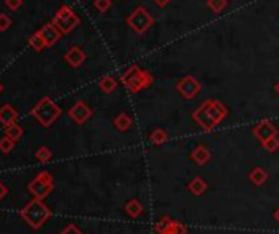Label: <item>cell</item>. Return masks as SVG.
Listing matches in <instances>:
<instances>
[{"instance_id": "cell-10", "label": "cell", "mask_w": 279, "mask_h": 234, "mask_svg": "<svg viewBox=\"0 0 279 234\" xmlns=\"http://www.w3.org/2000/svg\"><path fill=\"white\" fill-rule=\"evenodd\" d=\"M253 135L258 138L261 143H265V141H268V139L275 138L278 135V131H276V128L273 126L271 121L263 120L253 128Z\"/></svg>"}, {"instance_id": "cell-5", "label": "cell", "mask_w": 279, "mask_h": 234, "mask_svg": "<svg viewBox=\"0 0 279 234\" xmlns=\"http://www.w3.org/2000/svg\"><path fill=\"white\" fill-rule=\"evenodd\" d=\"M153 23H154L153 15L149 13L144 7H141V5L137 7L130 15L127 16V25L130 26L137 35H144V33L153 26Z\"/></svg>"}, {"instance_id": "cell-9", "label": "cell", "mask_w": 279, "mask_h": 234, "mask_svg": "<svg viewBox=\"0 0 279 234\" xmlns=\"http://www.w3.org/2000/svg\"><path fill=\"white\" fill-rule=\"evenodd\" d=\"M68 115L76 125H84L92 116V110L87 107L86 102H77L69 108Z\"/></svg>"}, {"instance_id": "cell-37", "label": "cell", "mask_w": 279, "mask_h": 234, "mask_svg": "<svg viewBox=\"0 0 279 234\" xmlns=\"http://www.w3.org/2000/svg\"><path fill=\"white\" fill-rule=\"evenodd\" d=\"M2 92H3V85H2V82H0V95H2Z\"/></svg>"}, {"instance_id": "cell-24", "label": "cell", "mask_w": 279, "mask_h": 234, "mask_svg": "<svg viewBox=\"0 0 279 234\" xmlns=\"http://www.w3.org/2000/svg\"><path fill=\"white\" fill-rule=\"evenodd\" d=\"M227 5H228L227 0H207V7H209V10H212V12H214L215 15L222 13L223 10L227 8Z\"/></svg>"}, {"instance_id": "cell-2", "label": "cell", "mask_w": 279, "mask_h": 234, "mask_svg": "<svg viewBox=\"0 0 279 234\" xmlns=\"http://www.w3.org/2000/svg\"><path fill=\"white\" fill-rule=\"evenodd\" d=\"M122 83L130 93H138L143 88H148L153 83V76L151 72L141 69L140 66L133 64L130 66L120 77Z\"/></svg>"}, {"instance_id": "cell-4", "label": "cell", "mask_w": 279, "mask_h": 234, "mask_svg": "<svg viewBox=\"0 0 279 234\" xmlns=\"http://www.w3.org/2000/svg\"><path fill=\"white\" fill-rule=\"evenodd\" d=\"M61 113H63L61 107L49 97H43L40 102L35 105V108L31 110V115L35 116L38 120V123L43 125L44 128L51 126L61 116Z\"/></svg>"}, {"instance_id": "cell-35", "label": "cell", "mask_w": 279, "mask_h": 234, "mask_svg": "<svg viewBox=\"0 0 279 234\" xmlns=\"http://www.w3.org/2000/svg\"><path fill=\"white\" fill-rule=\"evenodd\" d=\"M273 218H275V220H276V221L279 223V208H278V210L275 211V215H273Z\"/></svg>"}, {"instance_id": "cell-11", "label": "cell", "mask_w": 279, "mask_h": 234, "mask_svg": "<svg viewBox=\"0 0 279 234\" xmlns=\"http://www.w3.org/2000/svg\"><path fill=\"white\" fill-rule=\"evenodd\" d=\"M38 33H40V36L44 40V43H46V46H54L56 43L59 41V38H61V33L58 28H56L53 23H46V25H43L40 30H38Z\"/></svg>"}, {"instance_id": "cell-1", "label": "cell", "mask_w": 279, "mask_h": 234, "mask_svg": "<svg viewBox=\"0 0 279 234\" xmlns=\"http://www.w3.org/2000/svg\"><path fill=\"white\" fill-rule=\"evenodd\" d=\"M227 115L228 108L220 100H205L202 105H199V108L194 110L192 118L204 131H212Z\"/></svg>"}, {"instance_id": "cell-34", "label": "cell", "mask_w": 279, "mask_h": 234, "mask_svg": "<svg viewBox=\"0 0 279 234\" xmlns=\"http://www.w3.org/2000/svg\"><path fill=\"white\" fill-rule=\"evenodd\" d=\"M7 193H8L7 187H5L2 182H0V202H2V200H3L5 197H7Z\"/></svg>"}, {"instance_id": "cell-28", "label": "cell", "mask_w": 279, "mask_h": 234, "mask_svg": "<svg viewBox=\"0 0 279 234\" xmlns=\"http://www.w3.org/2000/svg\"><path fill=\"white\" fill-rule=\"evenodd\" d=\"M263 148L266 149L268 153H275L279 149V141H278V138H271V139H268V141L263 143Z\"/></svg>"}, {"instance_id": "cell-25", "label": "cell", "mask_w": 279, "mask_h": 234, "mask_svg": "<svg viewBox=\"0 0 279 234\" xmlns=\"http://www.w3.org/2000/svg\"><path fill=\"white\" fill-rule=\"evenodd\" d=\"M36 159L40 160L41 164H46L49 162V160L53 159V153L49 151V149L46 146H41V148H38V151H36Z\"/></svg>"}, {"instance_id": "cell-16", "label": "cell", "mask_w": 279, "mask_h": 234, "mask_svg": "<svg viewBox=\"0 0 279 234\" xmlns=\"http://www.w3.org/2000/svg\"><path fill=\"white\" fill-rule=\"evenodd\" d=\"M248 179L255 187H261L268 180V174H266V170L263 169V167H255V169L250 172Z\"/></svg>"}, {"instance_id": "cell-20", "label": "cell", "mask_w": 279, "mask_h": 234, "mask_svg": "<svg viewBox=\"0 0 279 234\" xmlns=\"http://www.w3.org/2000/svg\"><path fill=\"white\" fill-rule=\"evenodd\" d=\"M114 126L119 131H127L132 126V118L127 113H120L114 118Z\"/></svg>"}, {"instance_id": "cell-26", "label": "cell", "mask_w": 279, "mask_h": 234, "mask_svg": "<svg viewBox=\"0 0 279 234\" xmlns=\"http://www.w3.org/2000/svg\"><path fill=\"white\" fill-rule=\"evenodd\" d=\"M15 143L12 138H8V136H3L2 139H0V151L5 153V154H8V153H12L13 151V148H15Z\"/></svg>"}, {"instance_id": "cell-21", "label": "cell", "mask_w": 279, "mask_h": 234, "mask_svg": "<svg viewBox=\"0 0 279 234\" xmlns=\"http://www.w3.org/2000/svg\"><path fill=\"white\" fill-rule=\"evenodd\" d=\"M23 133H25V130L18 123H12L8 126H5V136L12 138L13 141H18V139L23 136Z\"/></svg>"}, {"instance_id": "cell-30", "label": "cell", "mask_w": 279, "mask_h": 234, "mask_svg": "<svg viewBox=\"0 0 279 234\" xmlns=\"http://www.w3.org/2000/svg\"><path fill=\"white\" fill-rule=\"evenodd\" d=\"M5 7H7L8 10H12V12H15V10H18L21 5H23V0H5Z\"/></svg>"}, {"instance_id": "cell-6", "label": "cell", "mask_w": 279, "mask_h": 234, "mask_svg": "<svg viewBox=\"0 0 279 234\" xmlns=\"http://www.w3.org/2000/svg\"><path fill=\"white\" fill-rule=\"evenodd\" d=\"M51 23L58 28V30L63 33V35H68V33H71L77 25L81 23V20H79V16L72 12L71 7H68V5H63V7H61L58 12H56Z\"/></svg>"}, {"instance_id": "cell-7", "label": "cell", "mask_w": 279, "mask_h": 234, "mask_svg": "<svg viewBox=\"0 0 279 234\" xmlns=\"http://www.w3.org/2000/svg\"><path fill=\"white\" fill-rule=\"evenodd\" d=\"M53 190H54V182L49 172H41V174H38L35 180L28 183V192L38 200H44Z\"/></svg>"}, {"instance_id": "cell-22", "label": "cell", "mask_w": 279, "mask_h": 234, "mask_svg": "<svg viewBox=\"0 0 279 234\" xmlns=\"http://www.w3.org/2000/svg\"><path fill=\"white\" fill-rule=\"evenodd\" d=\"M99 87H100V90H102L104 93H112L117 88V80L112 76H105V77L100 79Z\"/></svg>"}, {"instance_id": "cell-13", "label": "cell", "mask_w": 279, "mask_h": 234, "mask_svg": "<svg viewBox=\"0 0 279 234\" xmlns=\"http://www.w3.org/2000/svg\"><path fill=\"white\" fill-rule=\"evenodd\" d=\"M18 120V111H16L12 105L5 103L2 108H0V123L3 126H8L12 123H16Z\"/></svg>"}, {"instance_id": "cell-14", "label": "cell", "mask_w": 279, "mask_h": 234, "mask_svg": "<svg viewBox=\"0 0 279 234\" xmlns=\"http://www.w3.org/2000/svg\"><path fill=\"white\" fill-rule=\"evenodd\" d=\"M191 157L197 165H205L210 160L212 156H210V151L205 146H197V148L192 149Z\"/></svg>"}, {"instance_id": "cell-3", "label": "cell", "mask_w": 279, "mask_h": 234, "mask_svg": "<svg viewBox=\"0 0 279 234\" xmlns=\"http://www.w3.org/2000/svg\"><path fill=\"white\" fill-rule=\"evenodd\" d=\"M20 215L28 223V226L33 228V230H40L44 223L49 220L51 210L43 203V200L33 198L31 202L25 205V208L20 211Z\"/></svg>"}, {"instance_id": "cell-18", "label": "cell", "mask_w": 279, "mask_h": 234, "mask_svg": "<svg viewBox=\"0 0 279 234\" xmlns=\"http://www.w3.org/2000/svg\"><path fill=\"white\" fill-rule=\"evenodd\" d=\"M143 210H144L143 205L140 203V200H137V198L128 200V202L125 203V211L130 218H138V216L143 213Z\"/></svg>"}, {"instance_id": "cell-8", "label": "cell", "mask_w": 279, "mask_h": 234, "mask_svg": "<svg viewBox=\"0 0 279 234\" xmlns=\"http://www.w3.org/2000/svg\"><path fill=\"white\" fill-rule=\"evenodd\" d=\"M176 90L186 100H192L200 93L202 85H200V82L195 79L194 76H184L182 79L176 83Z\"/></svg>"}, {"instance_id": "cell-23", "label": "cell", "mask_w": 279, "mask_h": 234, "mask_svg": "<svg viewBox=\"0 0 279 234\" xmlns=\"http://www.w3.org/2000/svg\"><path fill=\"white\" fill-rule=\"evenodd\" d=\"M28 43H30V46H31L33 49H35L36 53H40V51H43L44 48H48L46 43H44V40L40 36V33H38V31L35 33V35L30 36V40H28Z\"/></svg>"}, {"instance_id": "cell-31", "label": "cell", "mask_w": 279, "mask_h": 234, "mask_svg": "<svg viewBox=\"0 0 279 234\" xmlns=\"http://www.w3.org/2000/svg\"><path fill=\"white\" fill-rule=\"evenodd\" d=\"M59 234H84V233H82V231H81L79 228H77L76 225H72V223H71V225L66 226L64 230L61 231Z\"/></svg>"}, {"instance_id": "cell-27", "label": "cell", "mask_w": 279, "mask_h": 234, "mask_svg": "<svg viewBox=\"0 0 279 234\" xmlns=\"http://www.w3.org/2000/svg\"><path fill=\"white\" fill-rule=\"evenodd\" d=\"M94 7H96L97 12L105 13L112 7V2L110 0H94Z\"/></svg>"}, {"instance_id": "cell-36", "label": "cell", "mask_w": 279, "mask_h": 234, "mask_svg": "<svg viewBox=\"0 0 279 234\" xmlns=\"http://www.w3.org/2000/svg\"><path fill=\"white\" fill-rule=\"evenodd\" d=\"M275 92H276L278 95H279V80L276 82V85H275Z\"/></svg>"}, {"instance_id": "cell-32", "label": "cell", "mask_w": 279, "mask_h": 234, "mask_svg": "<svg viewBox=\"0 0 279 234\" xmlns=\"http://www.w3.org/2000/svg\"><path fill=\"white\" fill-rule=\"evenodd\" d=\"M171 234H187V228L182 225V223L176 221L174 223V228H172V233Z\"/></svg>"}, {"instance_id": "cell-19", "label": "cell", "mask_w": 279, "mask_h": 234, "mask_svg": "<svg viewBox=\"0 0 279 234\" xmlns=\"http://www.w3.org/2000/svg\"><path fill=\"white\" fill-rule=\"evenodd\" d=\"M167 138L169 136H167L166 130H163V128H156V130L149 133V141H151V144H154V146H163L167 141Z\"/></svg>"}, {"instance_id": "cell-33", "label": "cell", "mask_w": 279, "mask_h": 234, "mask_svg": "<svg viewBox=\"0 0 279 234\" xmlns=\"http://www.w3.org/2000/svg\"><path fill=\"white\" fill-rule=\"evenodd\" d=\"M154 2V5L156 7H159V8H164V7H167V5L171 3V0H153Z\"/></svg>"}, {"instance_id": "cell-12", "label": "cell", "mask_w": 279, "mask_h": 234, "mask_svg": "<svg viewBox=\"0 0 279 234\" xmlns=\"http://www.w3.org/2000/svg\"><path fill=\"white\" fill-rule=\"evenodd\" d=\"M86 53H84V49L79 46H72L68 49V53L64 54V61L68 63L71 68H79V66L86 61Z\"/></svg>"}, {"instance_id": "cell-17", "label": "cell", "mask_w": 279, "mask_h": 234, "mask_svg": "<svg viewBox=\"0 0 279 234\" xmlns=\"http://www.w3.org/2000/svg\"><path fill=\"white\" fill-rule=\"evenodd\" d=\"M174 223L169 216H163V218H159L156 221L154 225V231L158 234H171L172 233V228H174Z\"/></svg>"}, {"instance_id": "cell-29", "label": "cell", "mask_w": 279, "mask_h": 234, "mask_svg": "<svg viewBox=\"0 0 279 234\" xmlns=\"http://www.w3.org/2000/svg\"><path fill=\"white\" fill-rule=\"evenodd\" d=\"M10 26H12V20H10V16L5 15V13H0V31H7Z\"/></svg>"}, {"instance_id": "cell-15", "label": "cell", "mask_w": 279, "mask_h": 234, "mask_svg": "<svg viewBox=\"0 0 279 234\" xmlns=\"http://www.w3.org/2000/svg\"><path fill=\"white\" fill-rule=\"evenodd\" d=\"M207 188H209V183L204 179H200V177H194V179L189 182V192L195 195V197L204 195L205 192H207Z\"/></svg>"}]
</instances>
